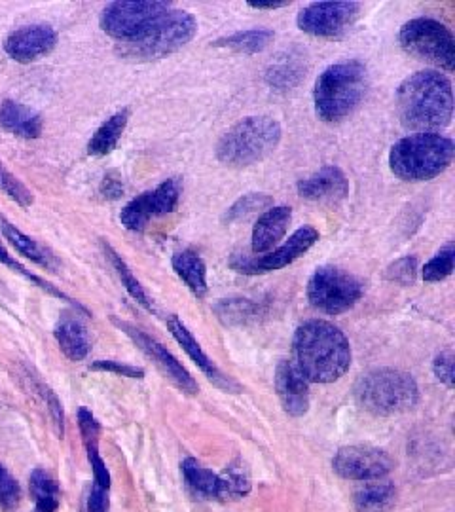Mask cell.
<instances>
[{
  "instance_id": "obj_12",
  "label": "cell",
  "mask_w": 455,
  "mask_h": 512,
  "mask_svg": "<svg viewBox=\"0 0 455 512\" xmlns=\"http://www.w3.org/2000/svg\"><path fill=\"white\" fill-rule=\"evenodd\" d=\"M319 241V232L311 226L296 230L279 249L270 251L264 256L234 255L230 258L232 270L239 274L256 275L281 270L292 264L296 258L308 253L311 247Z\"/></svg>"
},
{
  "instance_id": "obj_14",
  "label": "cell",
  "mask_w": 455,
  "mask_h": 512,
  "mask_svg": "<svg viewBox=\"0 0 455 512\" xmlns=\"http://www.w3.org/2000/svg\"><path fill=\"white\" fill-rule=\"evenodd\" d=\"M393 465L391 456L374 446H346L332 459L334 471L347 480H380Z\"/></svg>"
},
{
  "instance_id": "obj_40",
  "label": "cell",
  "mask_w": 455,
  "mask_h": 512,
  "mask_svg": "<svg viewBox=\"0 0 455 512\" xmlns=\"http://www.w3.org/2000/svg\"><path fill=\"white\" fill-rule=\"evenodd\" d=\"M435 376L442 384L448 385L450 389L454 387V353L452 351H444L435 359Z\"/></svg>"
},
{
  "instance_id": "obj_3",
  "label": "cell",
  "mask_w": 455,
  "mask_h": 512,
  "mask_svg": "<svg viewBox=\"0 0 455 512\" xmlns=\"http://www.w3.org/2000/svg\"><path fill=\"white\" fill-rule=\"evenodd\" d=\"M368 88L366 67L357 59L327 67L315 82V112L323 122H340L357 109Z\"/></svg>"
},
{
  "instance_id": "obj_35",
  "label": "cell",
  "mask_w": 455,
  "mask_h": 512,
  "mask_svg": "<svg viewBox=\"0 0 455 512\" xmlns=\"http://www.w3.org/2000/svg\"><path fill=\"white\" fill-rule=\"evenodd\" d=\"M0 190H4V194L10 196L21 207H31L33 203V194L27 190V186L21 183L14 173H10L2 162H0Z\"/></svg>"
},
{
  "instance_id": "obj_38",
  "label": "cell",
  "mask_w": 455,
  "mask_h": 512,
  "mask_svg": "<svg viewBox=\"0 0 455 512\" xmlns=\"http://www.w3.org/2000/svg\"><path fill=\"white\" fill-rule=\"evenodd\" d=\"M418 275V258L416 256H404L399 258L397 262H393L387 270H385V277L389 281L401 283V285H410L416 281Z\"/></svg>"
},
{
  "instance_id": "obj_9",
  "label": "cell",
  "mask_w": 455,
  "mask_h": 512,
  "mask_svg": "<svg viewBox=\"0 0 455 512\" xmlns=\"http://www.w3.org/2000/svg\"><path fill=\"white\" fill-rule=\"evenodd\" d=\"M171 10V4L164 0H139V2H110L101 14V29L116 38L120 44L141 37Z\"/></svg>"
},
{
  "instance_id": "obj_2",
  "label": "cell",
  "mask_w": 455,
  "mask_h": 512,
  "mask_svg": "<svg viewBox=\"0 0 455 512\" xmlns=\"http://www.w3.org/2000/svg\"><path fill=\"white\" fill-rule=\"evenodd\" d=\"M397 112L408 129L450 126L454 116V90L446 74L421 71L408 76L397 90Z\"/></svg>"
},
{
  "instance_id": "obj_43",
  "label": "cell",
  "mask_w": 455,
  "mask_h": 512,
  "mask_svg": "<svg viewBox=\"0 0 455 512\" xmlns=\"http://www.w3.org/2000/svg\"><path fill=\"white\" fill-rule=\"evenodd\" d=\"M101 194H103L107 200H118V198L124 194L122 179H120L116 173H109V175L105 177L103 184H101Z\"/></svg>"
},
{
  "instance_id": "obj_26",
  "label": "cell",
  "mask_w": 455,
  "mask_h": 512,
  "mask_svg": "<svg viewBox=\"0 0 455 512\" xmlns=\"http://www.w3.org/2000/svg\"><path fill=\"white\" fill-rule=\"evenodd\" d=\"M129 122V110L124 109L110 116L109 120L97 129L88 143V154L90 156H107L110 154L118 141L122 139V133L126 131Z\"/></svg>"
},
{
  "instance_id": "obj_17",
  "label": "cell",
  "mask_w": 455,
  "mask_h": 512,
  "mask_svg": "<svg viewBox=\"0 0 455 512\" xmlns=\"http://www.w3.org/2000/svg\"><path fill=\"white\" fill-rule=\"evenodd\" d=\"M275 389L283 404V410L300 418L310 408V382L300 372L294 361H281L275 370Z\"/></svg>"
},
{
  "instance_id": "obj_44",
  "label": "cell",
  "mask_w": 455,
  "mask_h": 512,
  "mask_svg": "<svg viewBox=\"0 0 455 512\" xmlns=\"http://www.w3.org/2000/svg\"><path fill=\"white\" fill-rule=\"evenodd\" d=\"M249 6L251 8H256V10H277V8H285V6H289V2L287 0H273V2H262V0H258V2H249Z\"/></svg>"
},
{
  "instance_id": "obj_25",
  "label": "cell",
  "mask_w": 455,
  "mask_h": 512,
  "mask_svg": "<svg viewBox=\"0 0 455 512\" xmlns=\"http://www.w3.org/2000/svg\"><path fill=\"white\" fill-rule=\"evenodd\" d=\"M173 270L196 296L203 298L207 294V268L196 251H182L173 256Z\"/></svg>"
},
{
  "instance_id": "obj_4",
  "label": "cell",
  "mask_w": 455,
  "mask_h": 512,
  "mask_svg": "<svg viewBox=\"0 0 455 512\" xmlns=\"http://www.w3.org/2000/svg\"><path fill=\"white\" fill-rule=\"evenodd\" d=\"M455 145L440 133H416L395 143L389 152V167L402 181H429L454 162Z\"/></svg>"
},
{
  "instance_id": "obj_1",
  "label": "cell",
  "mask_w": 455,
  "mask_h": 512,
  "mask_svg": "<svg viewBox=\"0 0 455 512\" xmlns=\"http://www.w3.org/2000/svg\"><path fill=\"white\" fill-rule=\"evenodd\" d=\"M294 355L300 372L315 384H332L351 366V346L346 334L321 319H311L298 327Z\"/></svg>"
},
{
  "instance_id": "obj_29",
  "label": "cell",
  "mask_w": 455,
  "mask_h": 512,
  "mask_svg": "<svg viewBox=\"0 0 455 512\" xmlns=\"http://www.w3.org/2000/svg\"><path fill=\"white\" fill-rule=\"evenodd\" d=\"M397 492L391 484H370L355 494V507L359 512H389L395 505Z\"/></svg>"
},
{
  "instance_id": "obj_22",
  "label": "cell",
  "mask_w": 455,
  "mask_h": 512,
  "mask_svg": "<svg viewBox=\"0 0 455 512\" xmlns=\"http://www.w3.org/2000/svg\"><path fill=\"white\" fill-rule=\"evenodd\" d=\"M55 340L59 344L61 351L71 359V361H84L90 353L91 342L88 329L84 323L76 317L65 315L57 327H55Z\"/></svg>"
},
{
  "instance_id": "obj_28",
  "label": "cell",
  "mask_w": 455,
  "mask_h": 512,
  "mask_svg": "<svg viewBox=\"0 0 455 512\" xmlns=\"http://www.w3.org/2000/svg\"><path fill=\"white\" fill-rule=\"evenodd\" d=\"M275 35L270 29H249V31H239L236 35L220 38L215 42V46L234 50L237 54H258L266 50Z\"/></svg>"
},
{
  "instance_id": "obj_18",
  "label": "cell",
  "mask_w": 455,
  "mask_h": 512,
  "mask_svg": "<svg viewBox=\"0 0 455 512\" xmlns=\"http://www.w3.org/2000/svg\"><path fill=\"white\" fill-rule=\"evenodd\" d=\"M296 188L298 194L308 202L334 205L346 200L349 194V181L340 167L327 165L308 179H300Z\"/></svg>"
},
{
  "instance_id": "obj_30",
  "label": "cell",
  "mask_w": 455,
  "mask_h": 512,
  "mask_svg": "<svg viewBox=\"0 0 455 512\" xmlns=\"http://www.w3.org/2000/svg\"><path fill=\"white\" fill-rule=\"evenodd\" d=\"M31 494L35 497V512H55L59 507V486L44 469H37L31 475Z\"/></svg>"
},
{
  "instance_id": "obj_27",
  "label": "cell",
  "mask_w": 455,
  "mask_h": 512,
  "mask_svg": "<svg viewBox=\"0 0 455 512\" xmlns=\"http://www.w3.org/2000/svg\"><path fill=\"white\" fill-rule=\"evenodd\" d=\"M182 475L188 486L203 497H222V480L213 471L205 469L196 459L182 461Z\"/></svg>"
},
{
  "instance_id": "obj_6",
  "label": "cell",
  "mask_w": 455,
  "mask_h": 512,
  "mask_svg": "<svg viewBox=\"0 0 455 512\" xmlns=\"http://www.w3.org/2000/svg\"><path fill=\"white\" fill-rule=\"evenodd\" d=\"M283 129L268 116H249L228 129L217 145V158L224 165L245 167L268 158L279 147Z\"/></svg>"
},
{
  "instance_id": "obj_36",
  "label": "cell",
  "mask_w": 455,
  "mask_h": 512,
  "mask_svg": "<svg viewBox=\"0 0 455 512\" xmlns=\"http://www.w3.org/2000/svg\"><path fill=\"white\" fill-rule=\"evenodd\" d=\"M220 480L222 497H243L251 490V480L243 467H228V471L220 475Z\"/></svg>"
},
{
  "instance_id": "obj_39",
  "label": "cell",
  "mask_w": 455,
  "mask_h": 512,
  "mask_svg": "<svg viewBox=\"0 0 455 512\" xmlns=\"http://www.w3.org/2000/svg\"><path fill=\"white\" fill-rule=\"evenodd\" d=\"M0 262H2V264H6L8 268H12L14 272H18V274L23 275V277H27L29 281L37 283L38 287H40V289H44L46 293L54 294V296H57V298H63V300H69L65 294L61 293V291H57L54 285H50V283H46L44 279H40V277H37V275L31 274V272H27V270H25V268L19 264L18 260H14L12 255H10V253L4 249V245H2V243H0Z\"/></svg>"
},
{
  "instance_id": "obj_23",
  "label": "cell",
  "mask_w": 455,
  "mask_h": 512,
  "mask_svg": "<svg viewBox=\"0 0 455 512\" xmlns=\"http://www.w3.org/2000/svg\"><path fill=\"white\" fill-rule=\"evenodd\" d=\"M306 76V61L304 55L296 52H287L279 55L275 63L266 71V82L272 90L277 92H289L296 88Z\"/></svg>"
},
{
  "instance_id": "obj_37",
  "label": "cell",
  "mask_w": 455,
  "mask_h": 512,
  "mask_svg": "<svg viewBox=\"0 0 455 512\" xmlns=\"http://www.w3.org/2000/svg\"><path fill=\"white\" fill-rule=\"evenodd\" d=\"M19 499H21V488L18 480L0 465V509L6 512L16 511Z\"/></svg>"
},
{
  "instance_id": "obj_8",
  "label": "cell",
  "mask_w": 455,
  "mask_h": 512,
  "mask_svg": "<svg viewBox=\"0 0 455 512\" xmlns=\"http://www.w3.org/2000/svg\"><path fill=\"white\" fill-rule=\"evenodd\" d=\"M399 40L406 54L429 61L448 73L454 71L455 38L437 19L418 18L404 23Z\"/></svg>"
},
{
  "instance_id": "obj_20",
  "label": "cell",
  "mask_w": 455,
  "mask_h": 512,
  "mask_svg": "<svg viewBox=\"0 0 455 512\" xmlns=\"http://www.w3.org/2000/svg\"><path fill=\"white\" fill-rule=\"evenodd\" d=\"M167 327L171 330V334L175 336V340L181 344L182 349L190 355V359L200 366L201 370L205 372V376L213 382V384L219 385L222 389H228V391H237V385L226 378L222 372H220L217 365L205 355V351L200 348V344L196 342V338L192 336V332L184 327L181 319L177 315H171L169 321H167Z\"/></svg>"
},
{
  "instance_id": "obj_21",
  "label": "cell",
  "mask_w": 455,
  "mask_h": 512,
  "mask_svg": "<svg viewBox=\"0 0 455 512\" xmlns=\"http://www.w3.org/2000/svg\"><path fill=\"white\" fill-rule=\"evenodd\" d=\"M0 128L21 139H38L42 135L44 122L37 110L6 99L0 105Z\"/></svg>"
},
{
  "instance_id": "obj_5",
  "label": "cell",
  "mask_w": 455,
  "mask_h": 512,
  "mask_svg": "<svg viewBox=\"0 0 455 512\" xmlns=\"http://www.w3.org/2000/svg\"><path fill=\"white\" fill-rule=\"evenodd\" d=\"M355 399L361 408L374 416H395L418 404L419 389L408 372L378 368L357 382Z\"/></svg>"
},
{
  "instance_id": "obj_11",
  "label": "cell",
  "mask_w": 455,
  "mask_h": 512,
  "mask_svg": "<svg viewBox=\"0 0 455 512\" xmlns=\"http://www.w3.org/2000/svg\"><path fill=\"white\" fill-rule=\"evenodd\" d=\"M361 14V4L353 0L313 2L306 6L298 18V29L311 37H342Z\"/></svg>"
},
{
  "instance_id": "obj_34",
  "label": "cell",
  "mask_w": 455,
  "mask_h": 512,
  "mask_svg": "<svg viewBox=\"0 0 455 512\" xmlns=\"http://www.w3.org/2000/svg\"><path fill=\"white\" fill-rule=\"evenodd\" d=\"M256 306L253 302L245 300V298H237V300H224L217 306V313L224 323L236 325V323H245L249 317L255 315Z\"/></svg>"
},
{
  "instance_id": "obj_15",
  "label": "cell",
  "mask_w": 455,
  "mask_h": 512,
  "mask_svg": "<svg viewBox=\"0 0 455 512\" xmlns=\"http://www.w3.org/2000/svg\"><path fill=\"white\" fill-rule=\"evenodd\" d=\"M116 325H118L120 329H124V332L128 334L129 338H131L139 348L143 349L146 355H148L156 365L164 370L165 376H167L173 384L177 385V387H181L182 391H186V393H190V395L198 393V384L194 382V378L188 374V370H186L160 342H156L154 338H150L143 330L135 329V327H131L128 323L116 321Z\"/></svg>"
},
{
  "instance_id": "obj_13",
  "label": "cell",
  "mask_w": 455,
  "mask_h": 512,
  "mask_svg": "<svg viewBox=\"0 0 455 512\" xmlns=\"http://www.w3.org/2000/svg\"><path fill=\"white\" fill-rule=\"evenodd\" d=\"M182 184L179 179H169L156 190L145 192L122 209L120 220L131 232L145 230L146 224L154 217H164L177 209L181 200Z\"/></svg>"
},
{
  "instance_id": "obj_10",
  "label": "cell",
  "mask_w": 455,
  "mask_h": 512,
  "mask_svg": "<svg viewBox=\"0 0 455 512\" xmlns=\"http://www.w3.org/2000/svg\"><path fill=\"white\" fill-rule=\"evenodd\" d=\"M363 296V283L355 275L334 266H321L311 275L308 300L315 310L340 315L351 310Z\"/></svg>"
},
{
  "instance_id": "obj_32",
  "label": "cell",
  "mask_w": 455,
  "mask_h": 512,
  "mask_svg": "<svg viewBox=\"0 0 455 512\" xmlns=\"http://www.w3.org/2000/svg\"><path fill=\"white\" fill-rule=\"evenodd\" d=\"M455 247L454 241H448L437 255L433 256L425 266H423V279L429 283L442 281L448 275L454 272Z\"/></svg>"
},
{
  "instance_id": "obj_33",
  "label": "cell",
  "mask_w": 455,
  "mask_h": 512,
  "mask_svg": "<svg viewBox=\"0 0 455 512\" xmlns=\"http://www.w3.org/2000/svg\"><path fill=\"white\" fill-rule=\"evenodd\" d=\"M273 200L266 194H247L243 198H239L224 215L226 222H234V220L245 219L249 215H253L256 211L272 205Z\"/></svg>"
},
{
  "instance_id": "obj_31",
  "label": "cell",
  "mask_w": 455,
  "mask_h": 512,
  "mask_svg": "<svg viewBox=\"0 0 455 512\" xmlns=\"http://www.w3.org/2000/svg\"><path fill=\"white\" fill-rule=\"evenodd\" d=\"M103 249H105V255L109 256L110 264H112V268L116 270V274L120 277L122 285L126 287V291H128L143 308H146L148 311H154L152 300L148 298V294H146L145 289L141 287V283L137 281V277L129 270V266L124 262V258L118 255V253L110 247L109 243H103Z\"/></svg>"
},
{
  "instance_id": "obj_16",
  "label": "cell",
  "mask_w": 455,
  "mask_h": 512,
  "mask_svg": "<svg viewBox=\"0 0 455 512\" xmlns=\"http://www.w3.org/2000/svg\"><path fill=\"white\" fill-rule=\"evenodd\" d=\"M57 44V33L50 25H29L4 40V50L18 63H33L50 54Z\"/></svg>"
},
{
  "instance_id": "obj_19",
  "label": "cell",
  "mask_w": 455,
  "mask_h": 512,
  "mask_svg": "<svg viewBox=\"0 0 455 512\" xmlns=\"http://www.w3.org/2000/svg\"><path fill=\"white\" fill-rule=\"evenodd\" d=\"M292 211L287 205H279L268 209L253 228V253L264 255L283 239L291 224Z\"/></svg>"
},
{
  "instance_id": "obj_41",
  "label": "cell",
  "mask_w": 455,
  "mask_h": 512,
  "mask_svg": "<svg viewBox=\"0 0 455 512\" xmlns=\"http://www.w3.org/2000/svg\"><path fill=\"white\" fill-rule=\"evenodd\" d=\"M91 368L93 370H103V372H114V374L128 376V378H143L145 376V370H141L137 366L120 365L116 361H97Z\"/></svg>"
},
{
  "instance_id": "obj_42",
  "label": "cell",
  "mask_w": 455,
  "mask_h": 512,
  "mask_svg": "<svg viewBox=\"0 0 455 512\" xmlns=\"http://www.w3.org/2000/svg\"><path fill=\"white\" fill-rule=\"evenodd\" d=\"M107 511H109V490L93 486L90 497H88V512Z\"/></svg>"
},
{
  "instance_id": "obj_7",
  "label": "cell",
  "mask_w": 455,
  "mask_h": 512,
  "mask_svg": "<svg viewBox=\"0 0 455 512\" xmlns=\"http://www.w3.org/2000/svg\"><path fill=\"white\" fill-rule=\"evenodd\" d=\"M198 33V21L184 10H169L145 33L120 44L122 54L135 59H160L186 46Z\"/></svg>"
},
{
  "instance_id": "obj_24",
  "label": "cell",
  "mask_w": 455,
  "mask_h": 512,
  "mask_svg": "<svg viewBox=\"0 0 455 512\" xmlns=\"http://www.w3.org/2000/svg\"><path fill=\"white\" fill-rule=\"evenodd\" d=\"M0 230H2L4 238L10 241V245L16 247V251H18L19 255L33 260L35 264L44 266V268H48V270H57V266H59L57 258H55L44 245H40L37 239L25 236L19 228H16L12 222H8L4 217H0Z\"/></svg>"
}]
</instances>
